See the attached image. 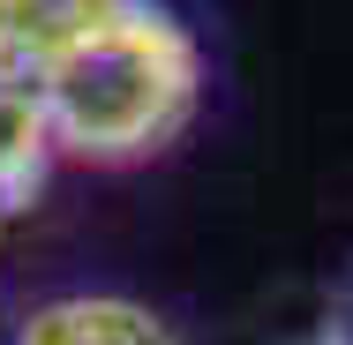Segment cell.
Listing matches in <instances>:
<instances>
[{
    "mask_svg": "<svg viewBox=\"0 0 353 345\" xmlns=\"http://www.w3.org/2000/svg\"><path fill=\"white\" fill-rule=\"evenodd\" d=\"M196 98H203L196 38L158 0H128L38 83L53 143L90 165H128V158L165 150L188 128Z\"/></svg>",
    "mask_w": 353,
    "mask_h": 345,
    "instance_id": "obj_1",
    "label": "cell"
},
{
    "mask_svg": "<svg viewBox=\"0 0 353 345\" xmlns=\"http://www.w3.org/2000/svg\"><path fill=\"white\" fill-rule=\"evenodd\" d=\"M128 0H0V83L38 90L75 45L113 23Z\"/></svg>",
    "mask_w": 353,
    "mask_h": 345,
    "instance_id": "obj_2",
    "label": "cell"
},
{
    "mask_svg": "<svg viewBox=\"0 0 353 345\" xmlns=\"http://www.w3.org/2000/svg\"><path fill=\"white\" fill-rule=\"evenodd\" d=\"M15 345H181L143 300L121 293H68L30 308V323L15 331Z\"/></svg>",
    "mask_w": 353,
    "mask_h": 345,
    "instance_id": "obj_3",
    "label": "cell"
},
{
    "mask_svg": "<svg viewBox=\"0 0 353 345\" xmlns=\"http://www.w3.org/2000/svg\"><path fill=\"white\" fill-rule=\"evenodd\" d=\"M53 121L38 105V90L23 83H0V225L15 210H30V196L46 188V165H53Z\"/></svg>",
    "mask_w": 353,
    "mask_h": 345,
    "instance_id": "obj_4",
    "label": "cell"
}]
</instances>
